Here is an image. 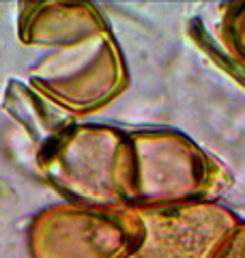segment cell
Wrapping results in <instances>:
<instances>
[{
	"label": "cell",
	"mask_w": 245,
	"mask_h": 258,
	"mask_svg": "<svg viewBox=\"0 0 245 258\" xmlns=\"http://www.w3.org/2000/svg\"><path fill=\"white\" fill-rule=\"evenodd\" d=\"M7 99H11V114L18 116L30 138H35L39 144V155L43 153L50 144L63 136L67 129L76 125V116L60 108L56 101H52L47 95L39 93L37 88H28L20 82H11L9 95Z\"/></svg>",
	"instance_id": "cell-6"
},
{
	"label": "cell",
	"mask_w": 245,
	"mask_h": 258,
	"mask_svg": "<svg viewBox=\"0 0 245 258\" xmlns=\"http://www.w3.org/2000/svg\"><path fill=\"white\" fill-rule=\"evenodd\" d=\"M43 179L65 203L86 209H129L134 151L129 132L73 125L39 155Z\"/></svg>",
	"instance_id": "cell-2"
},
{
	"label": "cell",
	"mask_w": 245,
	"mask_h": 258,
	"mask_svg": "<svg viewBox=\"0 0 245 258\" xmlns=\"http://www.w3.org/2000/svg\"><path fill=\"white\" fill-rule=\"evenodd\" d=\"M140 224L134 209H86L58 203L28 224L30 258H134Z\"/></svg>",
	"instance_id": "cell-4"
},
{
	"label": "cell",
	"mask_w": 245,
	"mask_h": 258,
	"mask_svg": "<svg viewBox=\"0 0 245 258\" xmlns=\"http://www.w3.org/2000/svg\"><path fill=\"white\" fill-rule=\"evenodd\" d=\"M226 30H228V39H230L232 50L245 60V3L236 5L230 11L226 22Z\"/></svg>",
	"instance_id": "cell-7"
},
{
	"label": "cell",
	"mask_w": 245,
	"mask_h": 258,
	"mask_svg": "<svg viewBox=\"0 0 245 258\" xmlns=\"http://www.w3.org/2000/svg\"><path fill=\"white\" fill-rule=\"evenodd\" d=\"M134 183L129 209L217 200L230 176L215 157L176 129L129 132Z\"/></svg>",
	"instance_id": "cell-3"
},
{
	"label": "cell",
	"mask_w": 245,
	"mask_h": 258,
	"mask_svg": "<svg viewBox=\"0 0 245 258\" xmlns=\"http://www.w3.org/2000/svg\"><path fill=\"white\" fill-rule=\"evenodd\" d=\"M219 258H245V222L236 226V230L232 232L230 241L226 243Z\"/></svg>",
	"instance_id": "cell-8"
},
{
	"label": "cell",
	"mask_w": 245,
	"mask_h": 258,
	"mask_svg": "<svg viewBox=\"0 0 245 258\" xmlns=\"http://www.w3.org/2000/svg\"><path fill=\"white\" fill-rule=\"evenodd\" d=\"M22 7L24 45L50 50L28 71L32 88L73 116L105 108L127 88V64L95 5L56 0Z\"/></svg>",
	"instance_id": "cell-1"
},
{
	"label": "cell",
	"mask_w": 245,
	"mask_h": 258,
	"mask_svg": "<svg viewBox=\"0 0 245 258\" xmlns=\"http://www.w3.org/2000/svg\"><path fill=\"white\" fill-rule=\"evenodd\" d=\"M134 211L140 224L134 258H219L243 222L217 200Z\"/></svg>",
	"instance_id": "cell-5"
}]
</instances>
